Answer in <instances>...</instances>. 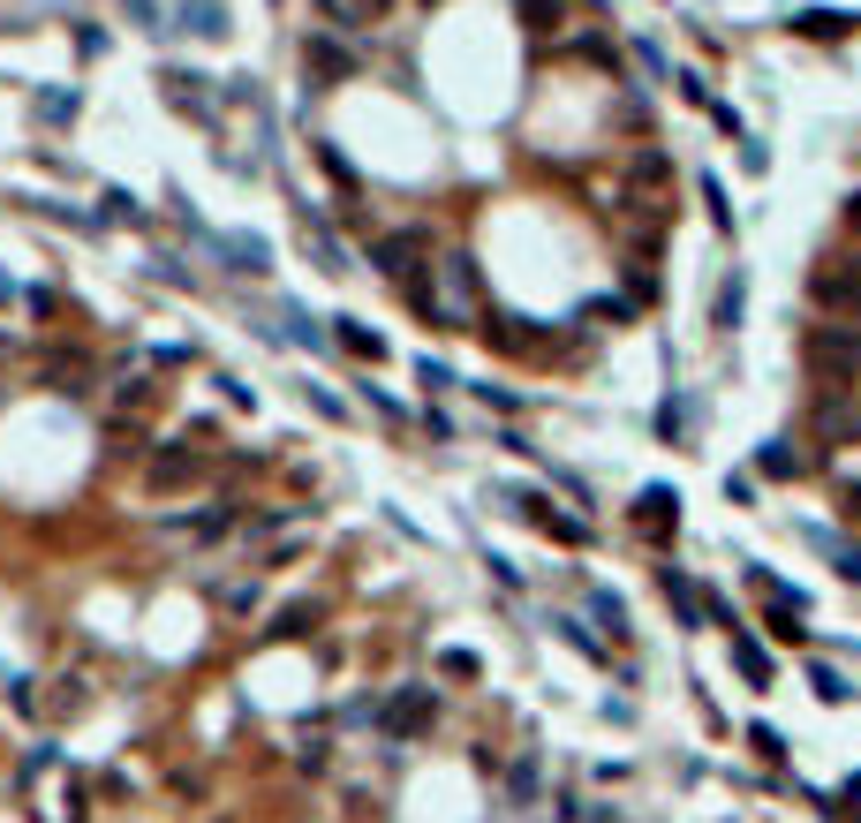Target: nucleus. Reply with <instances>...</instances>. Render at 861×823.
I'll return each mask as SVG.
<instances>
[{
    "mask_svg": "<svg viewBox=\"0 0 861 823\" xmlns=\"http://www.w3.org/2000/svg\"><path fill=\"white\" fill-rule=\"evenodd\" d=\"M408 303L424 310V325H446V333H469L476 303H484V280H476V258H438L424 288H408Z\"/></svg>",
    "mask_w": 861,
    "mask_h": 823,
    "instance_id": "1",
    "label": "nucleus"
},
{
    "mask_svg": "<svg viewBox=\"0 0 861 823\" xmlns=\"http://www.w3.org/2000/svg\"><path fill=\"white\" fill-rule=\"evenodd\" d=\"M801 363H809V378H817L823 393H854V378H861V325L854 317H823V325H809V333H801Z\"/></svg>",
    "mask_w": 861,
    "mask_h": 823,
    "instance_id": "2",
    "label": "nucleus"
},
{
    "mask_svg": "<svg viewBox=\"0 0 861 823\" xmlns=\"http://www.w3.org/2000/svg\"><path fill=\"white\" fill-rule=\"evenodd\" d=\"M809 303L823 317H861V250L854 258H817L809 264Z\"/></svg>",
    "mask_w": 861,
    "mask_h": 823,
    "instance_id": "3",
    "label": "nucleus"
},
{
    "mask_svg": "<svg viewBox=\"0 0 861 823\" xmlns=\"http://www.w3.org/2000/svg\"><path fill=\"white\" fill-rule=\"evenodd\" d=\"M371 264H378L386 280H416L430 264V227H393V235H378V242H371Z\"/></svg>",
    "mask_w": 861,
    "mask_h": 823,
    "instance_id": "4",
    "label": "nucleus"
},
{
    "mask_svg": "<svg viewBox=\"0 0 861 823\" xmlns=\"http://www.w3.org/2000/svg\"><path fill=\"white\" fill-rule=\"evenodd\" d=\"M430 710H438V702H430V688H401L393 702H378V710H371V726H378L386 740H416V733L430 726Z\"/></svg>",
    "mask_w": 861,
    "mask_h": 823,
    "instance_id": "5",
    "label": "nucleus"
},
{
    "mask_svg": "<svg viewBox=\"0 0 861 823\" xmlns=\"http://www.w3.org/2000/svg\"><path fill=\"white\" fill-rule=\"evenodd\" d=\"M159 91H167V106H174V114H197L205 129L219 122V106H212V76H197V69H159Z\"/></svg>",
    "mask_w": 861,
    "mask_h": 823,
    "instance_id": "6",
    "label": "nucleus"
},
{
    "mask_svg": "<svg viewBox=\"0 0 861 823\" xmlns=\"http://www.w3.org/2000/svg\"><path fill=\"white\" fill-rule=\"evenodd\" d=\"M809 431H817L823 446H854V438H861L854 393H817V416H809Z\"/></svg>",
    "mask_w": 861,
    "mask_h": 823,
    "instance_id": "7",
    "label": "nucleus"
},
{
    "mask_svg": "<svg viewBox=\"0 0 861 823\" xmlns=\"http://www.w3.org/2000/svg\"><path fill=\"white\" fill-rule=\"evenodd\" d=\"M205 477V454L197 446H159L152 461H144V483L152 491H181V483H197Z\"/></svg>",
    "mask_w": 861,
    "mask_h": 823,
    "instance_id": "8",
    "label": "nucleus"
},
{
    "mask_svg": "<svg viewBox=\"0 0 861 823\" xmlns=\"http://www.w3.org/2000/svg\"><path fill=\"white\" fill-rule=\"evenodd\" d=\"M499 801H507V809H537V801H544V763H537V756H515V763H507V779H499Z\"/></svg>",
    "mask_w": 861,
    "mask_h": 823,
    "instance_id": "9",
    "label": "nucleus"
},
{
    "mask_svg": "<svg viewBox=\"0 0 861 823\" xmlns=\"http://www.w3.org/2000/svg\"><path fill=\"white\" fill-rule=\"evenodd\" d=\"M620 181H627V197H635V205H643V197H657V189H665V181H673V159H665V152H635V159H627V167H620Z\"/></svg>",
    "mask_w": 861,
    "mask_h": 823,
    "instance_id": "10",
    "label": "nucleus"
},
{
    "mask_svg": "<svg viewBox=\"0 0 861 823\" xmlns=\"http://www.w3.org/2000/svg\"><path fill=\"white\" fill-rule=\"evenodd\" d=\"M302 250L318 258V272H355V264H347V250H341V235L310 212V205H302Z\"/></svg>",
    "mask_w": 861,
    "mask_h": 823,
    "instance_id": "11",
    "label": "nucleus"
},
{
    "mask_svg": "<svg viewBox=\"0 0 861 823\" xmlns=\"http://www.w3.org/2000/svg\"><path fill=\"white\" fill-rule=\"evenodd\" d=\"M635 529H650V536H673V529H681V491L650 483L643 499H635Z\"/></svg>",
    "mask_w": 861,
    "mask_h": 823,
    "instance_id": "12",
    "label": "nucleus"
},
{
    "mask_svg": "<svg viewBox=\"0 0 861 823\" xmlns=\"http://www.w3.org/2000/svg\"><path fill=\"white\" fill-rule=\"evenodd\" d=\"M302 69H310L318 84H341V76H355V53H347L341 39H310L302 45Z\"/></svg>",
    "mask_w": 861,
    "mask_h": 823,
    "instance_id": "13",
    "label": "nucleus"
},
{
    "mask_svg": "<svg viewBox=\"0 0 861 823\" xmlns=\"http://www.w3.org/2000/svg\"><path fill=\"white\" fill-rule=\"evenodd\" d=\"M212 250L227 258V272H272V250L258 235H212Z\"/></svg>",
    "mask_w": 861,
    "mask_h": 823,
    "instance_id": "14",
    "label": "nucleus"
},
{
    "mask_svg": "<svg viewBox=\"0 0 861 823\" xmlns=\"http://www.w3.org/2000/svg\"><path fill=\"white\" fill-rule=\"evenodd\" d=\"M793 31L801 39H847V31H861V15H847V8H793Z\"/></svg>",
    "mask_w": 861,
    "mask_h": 823,
    "instance_id": "15",
    "label": "nucleus"
},
{
    "mask_svg": "<svg viewBox=\"0 0 861 823\" xmlns=\"http://www.w3.org/2000/svg\"><path fill=\"white\" fill-rule=\"evenodd\" d=\"M740 310H748V272L733 264L726 280H718V303H710V325H718V333H733V325H740Z\"/></svg>",
    "mask_w": 861,
    "mask_h": 823,
    "instance_id": "16",
    "label": "nucleus"
},
{
    "mask_svg": "<svg viewBox=\"0 0 861 823\" xmlns=\"http://www.w3.org/2000/svg\"><path fill=\"white\" fill-rule=\"evenodd\" d=\"M657 590H665V605L681 612V627H703V597H695V582L681 574V566H665V574H657Z\"/></svg>",
    "mask_w": 861,
    "mask_h": 823,
    "instance_id": "17",
    "label": "nucleus"
},
{
    "mask_svg": "<svg viewBox=\"0 0 861 823\" xmlns=\"http://www.w3.org/2000/svg\"><path fill=\"white\" fill-rule=\"evenodd\" d=\"M688 431H695V393H673V400L657 408V438H665V446H688Z\"/></svg>",
    "mask_w": 861,
    "mask_h": 823,
    "instance_id": "18",
    "label": "nucleus"
},
{
    "mask_svg": "<svg viewBox=\"0 0 861 823\" xmlns=\"http://www.w3.org/2000/svg\"><path fill=\"white\" fill-rule=\"evenodd\" d=\"M333 341H341L347 355H363V363H378V355H386V341H378L363 317H333Z\"/></svg>",
    "mask_w": 861,
    "mask_h": 823,
    "instance_id": "19",
    "label": "nucleus"
},
{
    "mask_svg": "<svg viewBox=\"0 0 861 823\" xmlns=\"http://www.w3.org/2000/svg\"><path fill=\"white\" fill-rule=\"evenodd\" d=\"M733 665H740V680H748V688H771V650H764V643L733 635Z\"/></svg>",
    "mask_w": 861,
    "mask_h": 823,
    "instance_id": "20",
    "label": "nucleus"
},
{
    "mask_svg": "<svg viewBox=\"0 0 861 823\" xmlns=\"http://www.w3.org/2000/svg\"><path fill=\"white\" fill-rule=\"evenodd\" d=\"M181 31H197V39H227V8H219V0H181Z\"/></svg>",
    "mask_w": 861,
    "mask_h": 823,
    "instance_id": "21",
    "label": "nucleus"
},
{
    "mask_svg": "<svg viewBox=\"0 0 861 823\" xmlns=\"http://www.w3.org/2000/svg\"><path fill=\"white\" fill-rule=\"evenodd\" d=\"M31 114H39L45 129H61V122H76V114H84V98H76V91H39V98H31Z\"/></svg>",
    "mask_w": 861,
    "mask_h": 823,
    "instance_id": "22",
    "label": "nucleus"
},
{
    "mask_svg": "<svg viewBox=\"0 0 861 823\" xmlns=\"http://www.w3.org/2000/svg\"><path fill=\"white\" fill-rule=\"evenodd\" d=\"M756 477H801V454H793V446H786V438H771V446H764V454H756Z\"/></svg>",
    "mask_w": 861,
    "mask_h": 823,
    "instance_id": "23",
    "label": "nucleus"
},
{
    "mask_svg": "<svg viewBox=\"0 0 861 823\" xmlns=\"http://www.w3.org/2000/svg\"><path fill=\"white\" fill-rule=\"evenodd\" d=\"M817 544L831 552V566H839L847 582H861V544H839V536H823V529H817Z\"/></svg>",
    "mask_w": 861,
    "mask_h": 823,
    "instance_id": "24",
    "label": "nucleus"
},
{
    "mask_svg": "<svg viewBox=\"0 0 861 823\" xmlns=\"http://www.w3.org/2000/svg\"><path fill=\"white\" fill-rule=\"evenodd\" d=\"M537 521H544V536H560V544H590V529L574 514H537Z\"/></svg>",
    "mask_w": 861,
    "mask_h": 823,
    "instance_id": "25",
    "label": "nucleus"
},
{
    "mask_svg": "<svg viewBox=\"0 0 861 823\" xmlns=\"http://www.w3.org/2000/svg\"><path fill=\"white\" fill-rule=\"evenodd\" d=\"M817 695H823V702H847L854 688H847V673H839V665H817Z\"/></svg>",
    "mask_w": 861,
    "mask_h": 823,
    "instance_id": "26",
    "label": "nucleus"
},
{
    "mask_svg": "<svg viewBox=\"0 0 861 823\" xmlns=\"http://www.w3.org/2000/svg\"><path fill=\"white\" fill-rule=\"evenodd\" d=\"M438 673H446V680H476V657L469 650H438Z\"/></svg>",
    "mask_w": 861,
    "mask_h": 823,
    "instance_id": "27",
    "label": "nucleus"
},
{
    "mask_svg": "<svg viewBox=\"0 0 861 823\" xmlns=\"http://www.w3.org/2000/svg\"><path fill=\"white\" fill-rule=\"evenodd\" d=\"M98 205H106V212H98V219H129V227H136V219H144V212H136V197H122V189H106Z\"/></svg>",
    "mask_w": 861,
    "mask_h": 823,
    "instance_id": "28",
    "label": "nucleus"
},
{
    "mask_svg": "<svg viewBox=\"0 0 861 823\" xmlns=\"http://www.w3.org/2000/svg\"><path fill=\"white\" fill-rule=\"evenodd\" d=\"M288 341L295 347H325V333H318V317H288Z\"/></svg>",
    "mask_w": 861,
    "mask_h": 823,
    "instance_id": "29",
    "label": "nucleus"
},
{
    "mask_svg": "<svg viewBox=\"0 0 861 823\" xmlns=\"http://www.w3.org/2000/svg\"><path fill=\"white\" fill-rule=\"evenodd\" d=\"M673 84H681V98H695V106H710V84H703V76H695V69H681V76H673Z\"/></svg>",
    "mask_w": 861,
    "mask_h": 823,
    "instance_id": "30",
    "label": "nucleus"
},
{
    "mask_svg": "<svg viewBox=\"0 0 861 823\" xmlns=\"http://www.w3.org/2000/svg\"><path fill=\"white\" fill-rule=\"evenodd\" d=\"M703 205H710V219H718V227H733V212H726V189H718V181H703Z\"/></svg>",
    "mask_w": 861,
    "mask_h": 823,
    "instance_id": "31",
    "label": "nucleus"
},
{
    "mask_svg": "<svg viewBox=\"0 0 861 823\" xmlns=\"http://www.w3.org/2000/svg\"><path fill=\"white\" fill-rule=\"evenodd\" d=\"M416 378H424L430 393H438V386H454V371H446V363H430V355H424V363H416Z\"/></svg>",
    "mask_w": 861,
    "mask_h": 823,
    "instance_id": "32",
    "label": "nucleus"
},
{
    "mask_svg": "<svg viewBox=\"0 0 861 823\" xmlns=\"http://www.w3.org/2000/svg\"><path fill=\"white\" fill-rule=\"evenodd\" d=\"M310 619H318V612H302V605H288V612H280V627H272V635H302V627H310Z\"/></svg>",
    "mask_w": 861,
    "mask_h": 823,
    "instance_id": "33",
    "label": "nucleus"
},
{
    "mask_svg": "<svg viewBox=\"0 0 861 823\" xmlns=\"http://www.w3.org/2000/svg\"><path fill=\"white\" fill-rule=\"evenodd\" d=\"M839 507H847V521H861V477H847V491H839Z\"/></svg>",
    "mask_w": 861,
    "mask_h": 823,
    "instance_id": "34",
    "label": "nucleus"
},
{
    "mask_svg": "<svg viewBox=\"0 0 861 823\" xmlns=\"http://www.w3.org/2000/svg\"><path fill=\"white\" fill-rule=\"evenodd\" d=\"M847 235H861V189L847 197Z\"/></svg>",
    "mask_w": 861,
    "mask_h": 823,
    "instance_id": "35",
    "label": "nucleus"
},
{
    "mask_svg": "<svg viewBox=\"0 0 861 823\" xmlns=\"http://www.w3.org/2000/svg\"><path fill=\"white\" fill-rule=\"evenodd\" d=\"M129 15H136V23H152V15H159V0H129Z\"/></svg>",
    "mask_w": 861,
    "mask_h": 823,
    "instance_id": "36",
    "label": "nucleus"
},
{
    "mask_svg": "<svg viewBox=\"0 0 861 823\" xmlns=\"http://www.w3.org/2000/svg\"><path fill=\"white\" fill-rule=\"evenodd\" d=\"M371 8H393V0H371Z\"/></svg>",
    "mask_w": 861,
    "mask_h": 823,
    "instance_id": "37",
    "label": "nucleus"
}]
</instances>
